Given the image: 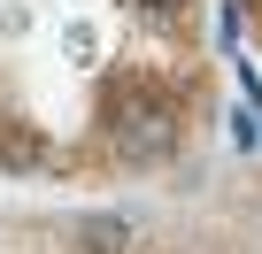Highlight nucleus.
I'll use <instances>...</instances> for the list:
<instances>
[{"label":"nucleus","mask_w":262,"mask_h":254,"mask_svg":"<svg viewBox=\"0 0 262 254\" xmlns=\"http://www.w3.org/2000/svg\"><path fill=\"white\" fill-rule=\"evenodd\" d=\"M108 139H116V154H123L131 170H155V162H170V147H178V116H170V100H155V93H131V100L116 108V123H108Z\"/></svg>","instance_id":"f257e3e1"},{"label":"nucleus","mask_w":262,"mask_h":254,"mask_svg":"<svg viewBox=\"0 0 262 254\" xmlns=\"http://www.w3.org/2000/svg\"><path fill=\"white\" fill-rule=\"evenodd\" d=\"M77 239H85V254H131V246H139V223H131V216H93Z\"/></svg>","instance_id":"f03ea898"},{"label":"nucleus","mask_w":262,"mask_h":254,"mask_svg":"<svg viewBox=\"0 0 262 254\" xmlns=\"http://www.w3.org/2000/svg\"><path fill=\"white\" fill-rule=\"evenodd\" d=\"M139 8H147L155 24H178V16H185V0H139Z\"/></svg>","instance_id":"7ed1b4c3"}]
</instances>
